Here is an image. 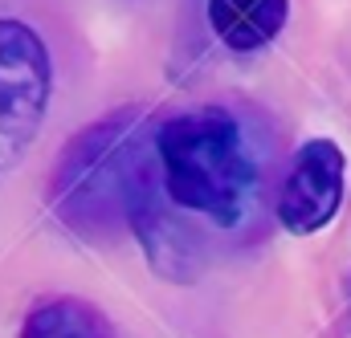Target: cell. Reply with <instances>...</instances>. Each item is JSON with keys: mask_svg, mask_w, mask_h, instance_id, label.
Segmentation results:
<instances>
[{"mask_svg": "<svg viewBox=\"0 0 351 338\" xmlns=\"http://www.w3.org/2000/svg\"><path fill=\"white\" fill-rule=\"evenodd\" d=\"M156 171L168 204L237 229L258 196L262 164L245 122L229 106H192L156 127Z\"/></svg>", "mask_w": 351, "mask_h": 338, "instance_id": "6da1fadb", "label": "cell"}, {"mask_svg": "<svg viewBox=\"0 0 351 338\" xmlns=\"http://www.w3.org/2000/svg\"><path fill=\"white\" fill-rule=\"evenodd\" d=\"M152 139L156 127L139 106H123L78 131L53 168V216L86 241H106L127 229L131 204L156 168Z\"/></svg>", "mask_w": 351, "mask_h": 338, "instance_id": "7a4b0ae2", "label": "cell"}, {"mask_svg": "<svg viewBox=\"0 0 351 338\" xmlns=\"http://www.w3.org/2000/svg\"><path fill=\"white\" fill-rule=\"evenodd\" d=\"M53 94V62L37 29L0 16V175L16 168L41 135Z\"/></svg>", "mask_w": 351, "mask_h": 338, "instance_id": "3957f363", "label": "cell"}, {"mask_svg": "<svg viewBox=\"0 0 351 338\" xmlns=\"http://www.w3.org/2000/svg\"><path fill=\"white\" fill-rule=\"evenodd\" d=\"M348 187V155L335 139H306L278 192V220L290 237H315L323 233L339 208Z\"/></svg>", "mask_w": 351, "mask_h": 338, "instance_id": "277c9868", "label": "cell"}, {"mask_svg": "<svg viewBox=\"0 0 351 338\" xmlns=\"http://www.w3.org/2000/svg\"><path fill=\"white\" fill-rule=\"evenodd\" d=\"M290 16V0H208V29L233 53L265 49Z\"/></svg>", "mask_w": 351, "mask_h": 338, "instance_id": "5b68a950", "label": "cell"}, {"mask_svg": "<svg viewBox=\"0 0 351 338\" xmlns=\"http://www.w3.org/2000/svg\"><path fill=\"white\" fill-rule=\"evenodd\" d=\"M21 338H114L106 314L82 298H49L33 306Z\"/></svg>", "mask_w": 351, "mask_h": 338, "instance_id": "8992f818", "label": "cell"}]
</instances>
